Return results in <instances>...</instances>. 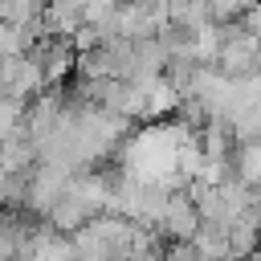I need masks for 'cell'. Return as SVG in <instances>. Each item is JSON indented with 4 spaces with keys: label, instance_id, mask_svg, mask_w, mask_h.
Wrapping results in <instances>:
<instances>
[{
    "label": "cell",
    "instance_id": "cell-1",
    "mask_svg": "<svg viewBox=\"0 0 261 261\" xmlns=\"http://www.w3.org/2000/svg\"><path fill=\"white\" fill-rule=\"evenodd\" d=\"M228 241H232V261H241V257H257V253H261V224L253 220V212L228 228Z\"/></svg>",
    "mask_w": 261,
    "mask_h": 261
},
{
    "label": "cell",
    "instance_id": "cell-2",
    "mask_svg": "<svg viewBox=\"0 0 261 261\" xmlns=\"http://www.w3.org/2000/svg\"><path fill=\"white\" fill-rule=\"evenodd\" d=\"M163 261H204V257H200L196 241H167V249H163Z\"/></svg>",
    "mask_w": 261,
    "mask_h": 261
}]
</instances>
